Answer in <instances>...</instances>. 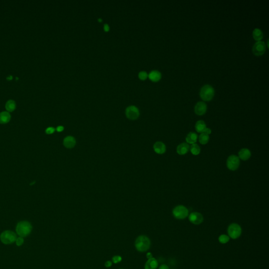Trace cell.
Instances as JSON below:
<instances>
[{"label": "cell", "instance_id": "18", "mask_svg": "<svg viewBox=\"0 0 269 269\" xmlns=\"http://www.w3.org/2000/svg\"><path fill=\"white\" fill-rule=\"evenodd\" d=\"M76 144V141L74 137L67 136L64 140V145L67 148H72Z\"/></svg>", "mask_w": 269, "mask_h": 269}, {"label": "cell", "instance_id": "8", "mask_svg": "<svg viewBox=\"0 0 269 269\" xmlns=\"http://www.w3.org/2000/svg\"><path fill=\"white\" fill-rule=\"evenodd\" d=\"M266 49L265 44L263 41H257L252 47V52L257 56H260L263 55Z\"/></svg>", "mask_w": 269, "mask_h": 269}, {"label": "cell", "instance_id": "21", "mask_svg": "<svg viewBox=\"0 0 269 269\" xmlns=\"http://www.w3.org/2000/svg\"><path fill=\"white\" fill-rule=\"evenodd\" d=\"M189 150L190 151L191 154L193 155L197 156V155L200 154V152H201V149L198 145L197 144H193L191 145V146H190Z\"/></svg>", "mask_w": 269, "mask_h": 269}, {"label": "cell", "instance_id": "32", "mask_svg": "<svg viewBox=\"0 0 269 269\" xmlns=\"http://www.w3.org/2000/svg\"><path fill=\"white\" fill-rule=\"evenodd\" d=\"M159 269H169V268L168 267V265H166V264H162L160 265Z\"/></svg>", "mask_w": 269, "mask_h": 269}, {"label": "cell", "instance_id": "15", "mask_svg": "<svg viewBox=\"0 0 269 269\" xmlns=\"http://www.w3.org/2000/svg\"><path fill=\"white\" fill-rule=\"evenodd\" d=\"M158 266V261L156 259L152 257L148 260L145 265V269H156Z\"/></svg>", "mask_w": 269, "mask_h": 269}, {"label": "cell", "instance_id": "11", "mask_svg": "<svg viewBox=\"0 0 269 269\" xmlns=\"http://www.w3.org/2000/svg\"><path fill=\"white\" fill-rule=\"evenodd\" d=\"M207 106L205 102L199 101L196 104L195 111L197 115L201 116L204 115L207 111Z\"/></svg>", "mask_w": 269, "mask_h": 269}, {"label": "cell", "instance_id": "29", "mask_svg": "<svg viewBox=\"0 0 269 269\" xmlns=\"http://www.w3.org/2000/svg\"><path fill=\"white\" fill-rule=\"evenodd\" d=\"M54 131L55 129L53 127H48V128L46 129L45 133H46V134H53V133H54Z\"/></svg>", "mask_w": 269, "mask_h": 269}, {"label": "cell", "instance_id": "34", "mask_svg": "<svg viewBox=\"0 0 269 269\" xmlns=\"http://www.w3.org/2000/svg\"><path fill=\"white\" fill-rule=\"evenodd\" d=\"M104 29L105 30V31L107 32L109 30V26L108 24H105L104 26Z\"/></svg>", "mask_w": 269, "mask_h": 269}, {"label": "cell", "instance_id": "7", "mask_svg": "<svg viewBox=\"0 0 269 269\" xmlns=\"http://www.w3.org/2000/svg\"><path fill=\"white\" fill-rule=\"evenodd\" d=\"M228 233L230 237L233 239H236L240 237L242 233V229L237 223H232L229 226Z\"/></svg>", "mask_w": 269, "mask_h": 269}, {"label": "cell", "instance_id": "35", "mask_svg": "<svg viewBox=\"0 0 269 269\" xmlns=\"http://www.w3.org/2000/svg\"><path fill=\"white\" fill-rule=\"evenodd\" d=\"M147 257L148 258V259H151V258H152V254H151V253H150V252H149V253H148V254H147Z\"/></svg>", "mask_w": 269, "mask_h": 269}, {"label": "cell", "instance_id": "13", "mask_svg": "<svg viewBox=\"0 0 269 269\" xmlns=\"http://www.w3.org/2000/svg\"><path fill=\"white\" fill-rule=\"evenodd\" d=\"M154 149L155 152L158 154H164L166 151L165 144L161 141H157L154 145Z\"/></svg>", "mask_w": 269, "mask_h": 269}, {"label": "cell", "instance_id": "37", "mask_svg": "<svg viewBox=\"0 0 269 269\" xmlns=\"http://www.w3.org/2000/svg\"></svg>", "mask_w": 269, "mask_h": 269}, {"label": "cell", "instance_id": "36", "mask_svg": "<svg viewBox=\"0 0 269 269\" xmlns=\"http://www.w3.org/2000/svg\"><path fill=\"white\" fill-rule=\"evenodd\" d=\"M98 21H99V22H101L102 20H101V19H98Z\"/></svg>", "mask_w": 269, "mask_h": 269}, {"label": "cell", "instance_id": "31", "mask_svg": "<svg viewBox=\"0 0 269 269\" xmlns=\"http://www.w3.org/2000/svg\"><path fill=\"white\" fill-rule=\"evenodd\" d=\"M111 265H112V262L111 261H107L105 263V266L106 267H111Z\"/></svg>", "mask_w": 269, "mask_h": 269}, {"label": "cell", "instance_id": "27", "mask_svg": "<svg viewBox=\"0 0 269 269\" xmlns=\"http://www.w3.org/2000/svg\"><path fill=\"white\" fill-rule=\"evenodd\" d=\"M122 258L121 257L119 256H114L112 258V261L114 263H118L121 261Z\"/></svg>", "mask_w": 269, "mask_h": 269}, {"label": "cell", "instance_id": "22", "mask_svg": "<svg viewBox=\"0 0 269 269\" xmlns=\"http://www.w3.org/2000/svg\"><path fill=\"white\" fill-rule=\"evenodd\" d=\"M5 108L8 112H12L16 108L15 102L13 100H9L5 104Z\"/></svg>", "mask_w": 269, "mask_h": 269}, {"label": "cell", "instance_id": "26", "mask_svg": "<svg viewBox=\"0 0 269 269\" xmlns=\"http://www.w3.org/2000/svg\"><path fill=\"white\" fill-rule=\"evenodd\" d=\"M139 78L141 80H145L148 77V74L145 71H141L138 74Z\"/></svg>", "mask_w": 269, "mask_h": 269}, {"label": "cell", "instance_id": "19", "mask_svg": "<svg viewBox=\"0 0 269 269\" xmlns=\"http://www.w3.org/2000/svg\"><path fill=\"white\" fill-rule=\"evenodd\" d=\"M149 78L153 82H157L162 78V74L158 70H152L148 75Z\"/></svg>", "mask_w": 269, "mask_h": 269}, {"label": "cell", "instance_id": "23", "mask_svg": "<svg viewBox=\"0 0 269 269\" xmlns=\"http://www.w3.org/2000/svg\"><path fill=\"white\" fill-rule=\"evenodd\" d=\"M253 37L254 39H256L257 41H259L263 38V34L262 32L261 29H254L253 33H252Z\"/></svg>", "mask_w": 269, "mask_h": 269}, {"label": "cell", "instance_id": "2", "mask_svg": "<svg viewBox=\"0 0 269 269\" xmlns=\"http://www.w3.org/2000/svg\"><path fill=\"white\" fill-rule=\"evenodd\" d=\"M32 230L31 224L26 221H22L19 222L16 227V231L20 237H26L30 234Z\"/></svg>", "mask_w": 269, "mask_h": 269}, {"label": "cell", "instance_id": "16", "mask_svg": "<svg viewBox=\"0 0 269 269\" xmlns=\"http://www.w3.org/2000/svg\"><path fill=\"white\" fill-rule=\"evenodd\" d=\"M11 115L8 111H2L0 113V124H5L11 120Z\"/></svg>", "mask_w": 269, "mask_h": 269}, {"label": "cell", "instance_id": "17", "mask_svg": "<svg viewBox=\"0 0 269 269\" xmlns=\"http://www.w3.org/2000/svg\"><path fill=\"white\" fill-rule=\"evenodd\" d=\"M198 139V135L197 134L193 132H190L188 134L186 137V141L188 144L192 145L196 144Z\"/></svg>", "mask_w": 269, "mask_h": 269}, {"label": "cell", "instance_id": "28", "mask_svg": "<svg viewBox=\"0 0 269 269\" xmlns=\"http://www.w3.org/2000/svg\"><path fill=\"white\" fill-rule=\"evenodd\" d=\"M15 241L16 243V245H17V246H22L24 243L23 238H22V237H19V238L16 239Z\"/></svg>", "mask_w": 269, "mask_h": 269}, {"label": "cell", "instance_id": "25", "mask_svg": "<svg viewBox=\"0 0 269 269\" xmlns=\"http://www.w3.org/2000/svg\"><path fill=\"white\" fill-rule=\"evenodd\" d=\"M229 240H230L229 237L226 234H222L219 238V241L222 244L226 243L227 242H229Z\"/></svg>", "mask_w": 269, "mask_h": 269}, {"label": "cell", "instance_id": "30", "mask_svg": "<svg viewBox=\"0 0 269 269\" xmlns=\"http://www.w3.org/2000/svg\"><path fill=\"white\" fill-rule=\"evenodd\" d=\"M203 133H205V134L209 135V134H211V130L209 128H206L205 129V131H204Z\"/></svg>", "mask_w": 269, "mask_h": 269}, {"label": "cell", "instance_id": "9", "mask_svg": "<svg viewBox=\"0 0 269 269\" xmlns=\"http://www.w3.org/2000/svg\"><path fill=\"white\" fill-rule=\"evenodd\" d=\"M126 115L127 118L131 120H135L138 118L139 111L138 108L134 106H131L126 110Z\"/></svg>", "mask_w": 269, "mask_h": 269}, {"label": "cell", "instance_id": "4", "mask_svg": "<svg viewBox=\"0 0 269 269\" xmlns=\"http://www.w3.org/2000/svg\"><path fill=\"white\" fill-rule=\"evenodd\" d=\"M172 213L175 218L177 219H184L189 215V211L186 207L179 205L175 207L172 211Z\"/></svg>", "mask_w": 269, "mask_h": 269}, {"label": "cell", "instance_id": "1", "mask_svg": "<svg viewBox=\"0 0 269 269\" xmlns=\"http://www.w3.org/2000/svg\"><path fill=\"white\" fill-rule=\"evenodd\" d=\"M150 244L151 242L149 238L144 235L139 236L134 243L137 250L141 252H144L149 249Z\"/></svg>", "mask_w": 269, "mask_h": 269}, {"label": "cell", "instance_id": "14", "mask_svg": "<svg viewBox=\"0 0 269 269\" xmlns=\"http://www.w3.org/2000/svg\"><path fill=\"white\" fill-rule=\"evenodd\" d=\"M190 149V146L187 143L183 142L178 146L177 152L179 155H185L187 154Z\"/></svg>", "mask_w": 269, "mask_h": 269}, {"label": "cell", "instance_id": "33", "mask_svg": "<svg viewBox=\"0 0 269 269\" xmlns=\"http://www.w3.org/2000/svg\"><path fill=\"white\" fill-rule=\"evenodd\" d=\"M56 130L58 132H61L64 130V127H63L62 126H60L57 127Z\"/></svg>", "mask_w": 269, "mask_h": 269}, {"label": "cell", "instance_id": "12", "mask_svg": "<svg viewBox=\"0 0 269 269\" xmlns=\"http://www.w3.org/2000/svg\"><path fill=\"white\" fill-rule=\"evenodd\" d=\"M251 156L250 150L248 148H242L238 152V157L240 159L246 161L249 159Z\"/></svg>", "mask_w": 269, "mask_h": 269}, {"label": "cell", "instance_id": "20", "mask_svg": "<svg viewBox=\"0 0 269 269\" xmlns=\"http://www.w3.org/2000/svg\"><path fill=\"white\" fill-rule=\"evenodd\" d=\"M206 128H207L206 124L203 121L200 120V121H197L196 123L195 128L197 133H200V134L203 133Z\"/></svg>", "mask_w": 269, "mask_h": 269}, {"label": "cell", "instance_id": "5", "mask_svg": "<svg viewBox=\"0 0 269 269\" xmlns=\"http://www.w3.org/2000/svg\"><path fill=\"white\" fill-rule=\"evenodd\" d=\"M0 239L3 243L5 244H10L15 241L16 235L11 231H5L0 236Z\"/></svg>", "mask_w": 269, "mask_h": 269}, {"label": "cell", "instance_id": "10", "mask_svg": "<svg viewBox=\"0 0 269 269\" xmlns=\"http://www.w3.org/2000/svg\"><path fill=\"white\" fill-rule=\"evenodd\" d=\"M189 220L194 224H201L203 221V217L200 213L193 212L189 215Z\"/></svg>", "mask_w": 269, "mask_h": 269}, {"label": "cell", "instance_id": "3", "mask_svg": "<svg viewBox=\"0 0 269 269\" xmlns=\"http://www.w3.org/2000/svg\"><path fill=\"white\" fill-rule=\"evenodd\" d=\"M215 94V90L210 85H205L203 86L200 91V95L205 101H209L213 99Z\"/></svg>", "mask_w": 269, "mask_h": 269}, {"label": "cell", "instance_id": "6", "mask_svg": "<svg viewBox=\"0 0 269 269\" xmlns=\"http://www.w3.org/2000/svg\"><path fill=\"white\" fill-rule=\"evenodd\" d=\"M240 164V159L236 155H231L226 160V167L231 171H235L238 169Z\"/></svg>", "mask_w": 269, "mask_h": 269}, {"label": "cell", "instance_id": "24", "mask_svg": "<svg viewBox=\"0 0 269 269\" xmlns=\"http://www.w3.org/2000/svg\"><path fill=\"white\" fill-rule=\"evenodd\" d=\"M209 136L205 133H201L199 137V141L201 145H206L209 141Z\"/></svg>", "mask_w": 269, "mask_h": 269}]
</instances>
